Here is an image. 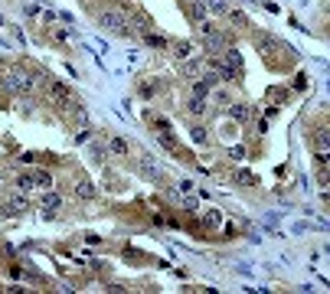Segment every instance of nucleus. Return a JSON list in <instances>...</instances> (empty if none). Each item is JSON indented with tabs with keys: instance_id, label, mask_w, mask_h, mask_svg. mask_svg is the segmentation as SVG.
Returning <instances> with one entry per match:
<instances>
[{
	"instance_id": "nucleus-4",
	"label": "nucleus",
	"mask_w": 330,
	"mask_h": 294,
	"mask_svg": "<svg viewBox=\"0 0 330 294\" xmlns=\"http://www.w3.org/2000/svg\"><path fill=\"white\" fill-rule=\"evenodd\" d=\"M216 82H219V79H216V75H212V72H206V75H203V79H200V82H196V85H193V95H200V98H206V95L212 92V88H216Z\"/></svg>"
},
{
	"instance_id": "nucleus-20",
	"label": "nucleus",
	"mask_w": 330,
	"mask_h": 294,
	"mask_svg": "<svg viewBox=\"0 0 330 294\" xmlns=\"http://www.w3.org/2000/svg\"><path fill=\"white\" fill-rule=\"evenodd\" d=\"M26 209V200H23V196H16V200L10 203V212H23Z\"/></svg>"
},
{
	"instance_id": "nucleus-18",
	"label": "nucleus",
	"mask_w": 330,
	"mask_h": 294,
	"mask_svg": "<svg viewBox=\"0 0 330 294\" xmlns=\"http://www.w3.org/2000/svg\"><path fill=\"white\" fill-rule=\"evenodd\" d=\"M203 219H206V226H219V222H222V216H219L216 209H209V212H206V216H203Z\"/></svg>"
},
{
	"instance_id": "nucleus-14",
	"label": "nucleus",
	"mask_w": 330,
	"mask_h": 294,
	"mask_svg": "<svg viewBox=\"0 0 330 294\" xmlns=\"http://www.w3.org/2000/svg\"><path fill=\"white\" fill-rule=\"evenodd\" d=\"M206 10H212V13H229V4H226V0H206Z\"/></svg>"
},
{
	"instance_id": "nucleus-24",
	"label": "nucleus",
	"mask_w": 330,
	"mask_h": 294,
	"mask_svg": "<svg viewBox=\"0 0 330 294\" xmlns=\"http://www.w3.org/2000/svg\"><path fill=\"white\" fill-rule=\"evenodd\" d=\"M229 157H232V160H242V157H245V147H232V150H229Z\"/></svg>"
},
{
	"instance_id": "nucleus-8",
	"label": "nucleus",
	"mask_w": 330,
	"mask_h": 294,
	"mask_svg": "<svg viewBox=\"0 0 330 294\" xmlns=\"http://www.w3.org/2000/svg\"><path fill=\"white\" fill-rule=\"evenodd\" d=\"M248 105H242V102H236V105H229V118H236V121H248Z\"/></svg>"
},
{
	"instance_id": "nucleus-11",
	"label": "nucleus",
	"mask_w": 330,
	"mask_h": 294,
	"mask_svg": "<svg viewBox=\"0 0 330 294\" xmlns=\"http://www.w3.org/2000/svg\"><path fill=\"white\" fill-rule=\"evenodd\" d=\"M108 150H111V154L114 157H128V141H121V138H111V144H108Z\"/></svg>"
},
{
	"instance_id": "nucleus-17",
	"label": "nucleus",
	"mask_w": 330,
	"mask_h": 294,
	"mask_svg": "<svg viewBox=\"0 0 330 294\" xmlns=\"http://www.w3.org/2000/svg\"><path fill=\"white\" fill-rule=\"evenodd\" d=\"M33 180H36V186H52V177L46 170H36V173H33Z\"/></svg>"
},
{
	"instance_id": "nucleus-19",
	"label": "nucleus",
	"mask_w": 330,
	"mask_h": 294,
	"mask_svg": "<svg viewBox=\"0 0 330 294\" xmlns=\"http://www.w3.org/2000/svg\"><path fill=\"white\" fill-rule=\"evenodd\" d=\"M147 43L150 46H170V43H167L164 36H157V33H147Z\"/></svg>"
},
{
	"instance_id": "nucleus-21",
	"label": "nucleus",
	"mask_w": 330,
	"mask_h": 294,
	"mask_svg": "<svg viewBox=\"0 0 330 294\" xmlns=\"http://www.w3.org/2000/svg\"><path fill=\"white\" fill-rule=\"evenodd\" d=\"M193 141L196 144H206V128H193Z\"/></svg>"
},
{
	"instance_id": "nucleus-23",
	"label": "nucleus",
	"mask_w": 330,
	"mask_h": 294,
	"mask_svg": "<svg viewBox=\"0 0 330 294\" xmlns=\"http://www.w3.org/2000/svg\"><path fill=\"white\" fill-rule=\"evenodd\" d=\"M138 30L141 33H150V20H147V16H138Z\"/></svg>"
},
{
	"instance_id": "nucleus-5",
	"label": "nucleus",
	"mask_w": 330,
	"mask_h": 294,
	"mask_svg": "<svg viewBox=\"0 0 330 294\" xmlns=\"http://www.w3.org/2000/svg\"><path fill=\"white\" fill-rule=\"evenodd\" d=\"M186 13H190L193 16V23L196 26H200V23H206V4H200V0H186Z\"/></svg>"
},
{
	"instance_id": "nucleus-13",
	"label": "nucleus",
	"mask_w": 330,
	"mask_h": 294,
	"mask_svg": "<svg viewBox=\"0 0 330 294\" xmlns=\"http://www.w3.org/2000/svg\"><path fill=\"white\" fill-rule=\"evenodd\" d=\"M43 206H46V209H59L62 206V196L59 193H46V196H43Z\"/></svg>"
},
{
	"instance_id": "nucleus-9",
	"label": "nucleus",
	"mask_w": 330,
	"mask_h": 294,
	"mask_svg": "<svg viewBox=\"0 0 330 294\" xmlns=\"http://www.w3.org/2000/svg\"><path fill=\"white\" fill-rule=\"evenodd\" d=\"M206 66H209V59H190V62L183 66V72H186V75H200Z\"/></svg>"
},
{
	"instance_id": "nucleus-16",
	"label": "nucleus",
	"mask_w": 330,
	"mask_h": 294,
	"mask_svg": "<svg viewBox=\"0 0 330 294\" xmlns=\"http://www.w3.org/2000/svg\"><path fill=\"white\" fill-rule=\"evenodd\" d=\"M16 183H20V190H23V193H30L33 186H36V180H33V173H23V177H20V180H16Z\"/></svg>"
},
{
	"instance_id": "nucleus-2",
	"label": "nucleus",
	"mask_w": 330,
	"mask_h": 294,
	"mask_svg": "<svg viewBox=\"0 0 330 294\" xmlns=\"http://www.w3.org/2000/svg\"><path fill=\"white\" fill-rule=\"evenodd\" d=\"M33 85H36V79L26 75V72H10V75L4 79L7 92H33Z\"/></svg>"
},
{
	"instance_id": "nucleus-1",
	"label": "nucleus",
	"mask_w": 330,
	"mask_h": 294,
	"mask_svg": "<svg viewBox=\"0 0 330 294\" xmlns=\"http://www.w3.org/2000/svg\"><path fill=\"white\" fill-rule=\"evenodd\" d=\"M98 26L111 30V33H128V20H124L121 10H102L98 13Z\"/></svg>"
},
{
	"instance_id": "nucleus-25",
	"label": "nucleus",
	"mask_w": 330,
	"mask_h": 294,
	"mask_svg": "<svg viewBox=\"0 0 330 294\" xmlns=\"http://www.w3.org/2000/svg\"><path fill=\"white\" fill-rule=\"evenodd\" d=\"M0 183H4V173H0Z\"/></svg>"
},
{
	"instance_id": "nucleus-10",
	"label": "nucleus",
	"mask_w": 330,
	"mask_h": 294,
	"mask_svg": "<svg viewBox=\"0 0 330 294\" xmlns=\"http://www.w3.org/2000/svg\"><path fill=\"white\" fill-rule=\"evenodd\" d=\"M170 49H173V56L177 59H190V52H193V43H170Z\"/></svg>"
},
{
	"instance_id": "nucleus-15",
	"label": "nucleus",
	"mask_w": 330,
	"mask_h": 294,
	"mask_svg": "<svg viewBox=\"0 0 330 294\" xmlns=\"http://www.w3.org/2000/svg\"><path fill=\"white\" fill-rule=\"evenodd\" d=\"M190 111H193V114H203V111H206V98L193 95V98H190Z\"/></svg>"
},
{
	"instance_id": "nucleus-3",
	"label": "nucleus",
	"mask_w": 330,
	"mask_h": 294,
	"mask_svg": "<svg viewBox=\"0 0 330 294\" xmlns=\"http://www.w3.org/2000/svg\"><path fill=\"white\" fill-rule=\"evenodd\" d=\"M203 46H206L209 52H222L226 49V40H222V33L209 30V33H203Z\"/></svg>"
},
{
	"instance_id": "nucleus-7",
	"label": "nucleus",
	"mask_w": 330,
	"mask_h": 294,
	"mask_svg": "<svg viewBox=\"0 0 330 294\" xmlns=\"http://www.w3.org/2000/svg\"><path fill=\"white\" fill-rule=\"evenodd\" d=\"M72 190H75V196H79V200H95V186L88 183V180H79V183L72 186Z\"/></svg>"
},
{
	"instance_id": "nucleus-26",
	"label": "nucleus",
	"mask_w": 330,
	"mask_h": 294,
	"mask_svg": "<svg viewBox=\"0 0 330 294\" xmlns=\"http://www.w3.org/2000/svg\"><path fill=\"white\" fill-rule=\"evenodd\" d=\"M200 4H206V0H200Z\"/></svg>"
},
{
	"instance_id": "nucleus-6",
	"label": "nucleus",
	"mask_w": 330,
	"mask_h": 294,
	"mask_svg": "<svg viewBox=\"0 0 330 294\" xmlns=\"http://www.w3.org/2000/svg\"><path fill=\"white\" fill-rule=\"evenodd\" d=\"M141 173H144L147 177V180H160V167L154 164V160H150V157H141Z\"/></svg>"
},
{
	"instance_id": "nucleus-12",
	"label": "nucleus",
	"mask_w": 330,
	"mask_h": 294,
	"mask_svg": "<svg viewBox=\"0 0 330 294\" xmlns=\"http://www.w3.org/2000/svg\"><path fill=\"white\" fill-rule=\"evenodd\" d=\"M226 52V66H232L236 72H242V56H239V49H222Z\"/></svg>"
},
{
	"instance_id": "nucleus-22",
	"label": "nucleus",
	"mask_w": 330,
	"mask_h": 294,
	"mask_svg": "<svg viewBox=\"0 0 330 294\" xmlns=\"http://www.w3.org/2000/svg\"><path fill=\"white\" fill-rule=\"evenodd\" d=\"M177 193H193V180H180L177 183Z\"/></svg>"
}]
</instances>
